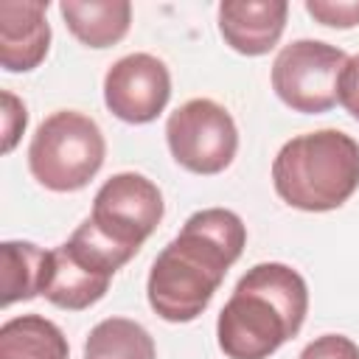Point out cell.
<instances>
[{"label": "cell", "mask_w": 359, "mask_h": 359, "mask_svg": "<svg viewBox=\"0 0 359 359\" xmlns=\"http://www.w3.org/2000/svg\"><path fill=\"white\" fill-rule=\"evenodd\" d=\"M247 227L227 208H205L157 252L146 278L151 311L165 323L196 320L219 292L227 269L241 258Z\"/></svg>", "instance_id": "obj_1"}, {"label": "cell", "mask_w": 359, "mask_h": 359, "mask_svg": "<svg viewBox=\"0 0 359 359\" xmlns=\"http://www.w3.org/2000/svg\"><path fill=\"white\" fill-rule=\"evenodd\" d=\"M337 104H342V109L359 121V53L348 56L339 81H337Z\"/></svg>", "instance_id": "obj_19"}, {"label": "cell", "mask_w": 359, "mask_h": 359, "mask_svg": "<svg viewBox=\"0 0 359 359\" xmlns=\"http://www.w3.org/2000/svg\"><path fill=\"white\" fill-rule=\"evenodd\" d=\"M219 34L241 56L269 53L286 28L289 3L283 0H224L219 3Z\"/></svg>", "instance_id": "obj_11"}, {"label": "cell", "mask_w": 359, "mask_h": 359, "mask_svg": "<svg viewBox=\"0 0 359 359\" xmlns=\"http://www.w3.org/2000/svg\"><path fill=\"white\" fill-rule=\"evenodd\" d=\"M309 314V286L297 269L264 261L247 269L216 320V342L227 359H269L297 337Z\"/></svg>", "instance_id": "obj_2"}, {"label": "cell", "mask_w": 359, "mask_h": 359, "mask_svg": "<svg viewBox=\"0 0 359 359\" xmlns=\"http://www.w3.org/2000/svg\"><path fill=\"white\" fill-rule=\"evenodd\" d=\"M59 14L67 31L87 48H109L132 25V3L126 0H62Z\"/></svg>", "instance_id": "obj_12"}, {"label": "cell", "mask_w": 359, "mask_h": 359, "mask_svg": "<svg viewBox=\"0 0 359 359\" xmlns=\"http://www.w3.org/2000/svg\"><path fill=\"white\" fill-rule=\"evenodd\" d=\"M107 140L101 126L76 109L48 115L28 146L31 177L56 194L81 191L104 165Z\"/></svg>", "instance_id": "obj_4"}, {"label": "cell", "mask_w": 359, "mask_h": 359, "mask_svg": "<svg viewBox=\"0 0 359 359\" xmlns=\"http://www.w3.org/2000/svg\"><path fill=\"white\" fill-rule=\"evenodd\" d=\"M171 98V73L151 53L121 56L104 76V104L123 123H151Z\"/></svg>", "instance_id": "obj_9"}, {"label": "cell", "mask_w": 359, "mask_h": 359, "mask_svg": "<svg viewBox=\"0 0 359 359\" xmlns=\"http://www.w3.org/2000/svg\"><path fill=\"white\" fill-rule=\"evenodd\" d=\"M50 48L48 0H3L0 3V65L8 73L39 67Z\"/></svg>", "instance_id": "obj_10"}, {"label": "cell", "mask_w": 359, "mask_h": 359, "mask_svg": "<svg viewBox=\"0 0 359 359\" xmlns=\"http://www.w3.org/2000/svg\"><path fill=\"white\" fill-rule=\"evenodd\" d=\"M272 185L294 210H337L359 191V143L342 129L297 135L275 154Z\"/></svg>", "instance_id": "obj_3"}, {"label": "cell", "mask_w": 359, "mask_h": 359, "mask_svg": "<svg viewBox=\"0 0 359 359\" xmlns=\"http://www.w3.org/2000/svg\"><path fill=\"white\" fill-rule=\"evenodd\" d=\"M163 213L165 205L160 188L137 171H121L98 188L90 222L115 247L126 250L129 255H137L143 241L163 222Z\"/></svg>", "instance_id": "obj_8"}, {"label": "cell", "mask_w": 359, "mask_h": 359, "mask_svg": "<svg viewBox=\"0 0 359 359\" xmlns=\"http://www.w3.org/2000/svg\"><path fill=\"white\" fill-rule=\"evenodd\" d=\"M348 56L323 39H294L272 62L275 95L300 115H320L337 104V81Z\"/></svg>", "instance_id": "obj_7"}, {"label": "cell", "mask_w": 359, "mask_h": 359, "mask_svg": "<svg viewBox=\"0 0 359 359\" xmlns=\"http://www.w3.org/2000/svg\"><path fill=\"white\" fill-rule=\"evenodd\" d=\"M50 250L34 241H3L0 269H3V309L20 300H34L45 289Z\"/></svg>", "instance_id": "obj_14"}, {"label": "cell", "mask_w": 359, "mask_h": 359, "mask_svg": "<svg viewBox=\"0 0 359 359\" xmlns=\"http://www.w3.org/2000/svg\"><path fill=\"white\" fill-rule=\"evenodd\" d=\"M297 359H359V345L345 334H323L311 339Z\"/></svg>", "instance_id": "obj_17"}, {"label": "cell", "mask_w": 359, "mask_h": 359, "mask_svg": "<svg viewBox=\"0 0 359 359\" xmlns=\"http://www.w3.org/2000/svg\"><path fill=\"white\" fill-rule=\"evenodd\" d=\"M25 123H28L25 104H22L14 93L3 90V151H6V154L17 146L20 135L25 132Z\"/></svg>", "instance_id": "obj_18"}, {"label": "cell", "mask_w": 359, "mask_h": 359, "mask_svg": "<svg viewBox=\"0 0 359 359\" xmlns=\"http://www.w3.org/2000/svg\"><path fill=\"white\" fill-rule=\"evenodd\" d=\"M67 337L42 314L11 317L0 325V359H67Z\"/></svg>", "instance_id": "obj_13"}, {"label": "cell", "mask_w": 359, "mask_h": 359, "mask_svg": "<svg viewBox=\"0 0 359 359\" xmlns=\"http://www.w3.org/2000/svg\"><path fill=\"white\" fill-rule=\"evenodd\" d=\"M306 11L328 28L359 25V0H306Z\"/></svg>", "instance_id": "obj_16"}, {"label": "cell", "mask_w": 359, "mask_h": 359, "mask_svg": "<svg viewBox=\"0 0 359 359\" xmlns=\"http://www.w3.org/2000/svg\"><path fill=\"white\" fill-rule=\"evenodd\" d=\"M165 143L177 165L199 177H213L233 163L238 151V129L222 104L191 98L168 115Z\"/></svg>", "instance_id": "obj_6"}, {"label": "cell", "mask_w": 359, "mask_h": 359, "mask_svg": "<svg viewBox=\"0 0 359 359\" xmlns=\"http://www.w3.org/2000/svg\"><path fill=\"white\" fill-rule=\"evenodd\" d=\"M132 258L135 255L104 238L87 216L65 244L50 250L42 297L56 309L84 311L107 294L112 275Z\"/></svg>", "instance_id": "obj_5"}, {"label": "cell", "mask_w": 359, "mask_h": 359, "mask_svg": "<svg viewBox=\"0 0 359 359\" xmlns=\"http://www.w3.org/2000/svg\"><path fill=\"white\" fill-rule=\"evenodd\" d=\"M84 359H157V348L140 323L129 317H107L90 328Z\"/></svg>", "instance_id": "obj_15"}]
</instances>
